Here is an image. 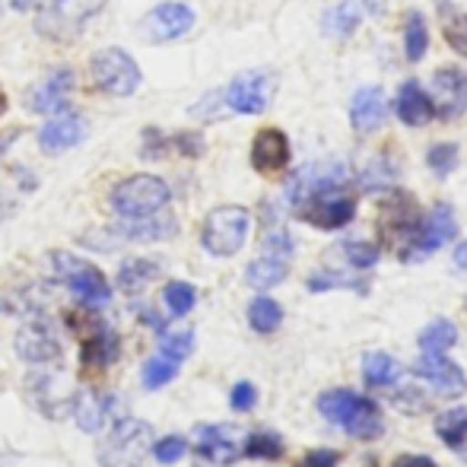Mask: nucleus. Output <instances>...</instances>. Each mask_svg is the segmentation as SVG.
<instances>
[{
  "instance_id": "79ce46f5",
  "label": "nucleus",
  "mask_w": 467,
  "mask_h": 467,
  "mask_svg": "<svg viewBox=\"0 0 467 467\" xmlns=\"http://www.w3.org/2000/svg\"><path fill=\"white\" fill-rule=\"evenodd\" d=\"M254 404H258V388H254L252 381H239V385L233 388V394H229V407H233L235 413H248Z\"/></svg>"
},
{
  "instance_id": "3c124183",
  "label": "nucleus",
  "mask_w": 467,
  "mask_h": 467,
  "mask_svg": "<svg viewBox=\"0 0 467 467\" xmlns=\"http://www.w3.org/2000/svg\"><path fill=\"white\" fill-rule=\"evenodd\" d=\"M0 6H4V4H0Z\"/></svg>"
},
{
  "instance_id": "aec40b11",
  "label": "nucleus",
  "mask_w": 467,
  "mask_h": 467,
  "mask_svg": "<svg viewBox=\"0 0 467 467\" xmlns=\"http://www.w3.org/2000/svg\"><path fill=\"white\" fill-rule=\"evenodd\" d=\"M388 118V99L381 87H363L350 99V124L357 134H375Z\"/></svg>"
},
{
  "instance_id": "c756f323",
  "label": "nucleus",
  "mask_w": 467,
  "mask_h": 467,
  "mask_svg": "<svg viewBox=\"0 0 467 467\" xmlns=\"http://www.w3.org/2000/svg\"><path fill=\"white\" fill-rule=\"evenodd\" d=\"M426 48H430V29H426V19L420 10H410L404 19V55L407 61H423Z\"/></svg>"
},
{
  "instance_id": "4be33fe9",
  "label": "nucleus",
  "mask_w": 467,
  "mask_h": 467,
  "mask_svg": "<svg viewBox=\"0 0 467 467\" xmlns=\"http://www.w3.org/2000/svg\"><path fill=\"white\" fill-rule=\"evenodd\" d=\"M118 353H121V340H118V334L111 331L109 325H96L80 347V363L87 366V369H105V366L115 363Z\"/></svg>"
},
{
  "instance_id": "393cba45",
  "label": "nucleus",
  "mask_w": 467,
  "mask_h": 467,
  "mask_svg": "<svg viewBox=\"0 0 467 467\" xmlns=\"http://www.w3.org/2000/svg\"><path fill=\"white\" fill-rule=\"evenodd\" d=\"M289 277V261H283V258H274V254H258V258L252 261V265L245 267V280H248V286H254V289H274V286H280L283 280Z\"/></svg>"
},
{
  "instance_id": "ea45409f",
  "label": "nucleus",
  "mask_w": 467,
  "mask_h": 467,
  "mask_svg": "<svg viewBox=\"0 0 467 467\" xmlns=\"http://www.w3.org/2000/svg\"><path fill=\"white\" fill-rule=\"evenodd\" d=\"M172 153V140L162 134L160 128H147L143 130V147H140V156L143 160H166Z\"/></svg>"
},
{
  "instance_id": "412c9836",
  "label": "nucleus",
  "mask_w": 467,
  "mask_h": 467,
  "mask_svg": "<svg viewBox=\"0 0 467 467\" xmlns=\"http://www.w3.org/2000/svg\"><path fill=\"white\" fill-rule=\"evenodd\" d=\"M394 111H398V118L407 128H423V124H430L432 118H436V105H432L430 93H426L417 80H407L404 87L398 89Z\"/></svg>"
},
{
  "instance_id": "7ed1b4c3",
  "label": "nucleus",
  "mask_w": 467,
  "mask_h": 467,
  "mask_svg": "<svg viewBox=\"0 0 467 467\" xmlns=\"http://www.w3.org/2000/svg\"><path fill=\"white\" fill-rule=\"evenodd\" d=\"M172 201V188L160 175H130L121 179L111 188V207L121 220H143V216H156L169 207Z\"/></svg>"
},
{
  "instance_id": "b1692460",
  "label": "nucleus",
  "mask_w": 467,
  "mask_h": 467,
  "mask_svg": "<svg viewBox=\"0 0 467 467\" xmlns=\"http://www.w3.org/2000/svg\"><path fill=\"white\" fill-rule=\"evenodd\" d=\"M436 436L467 462V407H451L436 417Z\"/></svg>"
},
{
  "instance_id": "9b49d317",
  "label": "nucleus",
  "mask_w": 467,
  "mask_h": 467,
  "mask_svg": "<svg viewBox=\"0 0 467 467\" xmlns=\"http://www.w3.org/2000/svg\"><path fill=\"white\" fill-rule=\"evenodd\" d=\"M13 347H16V357L29 366L57 363L64 353L61 334H57V327L51 325L48 318H42V315H36V318H29L23 327H19Z\"/></svg>"
},
{
  "instance_id": "f257e3e1",
  "label": "nucleus",
  "mask_w": 467,
  "mask_h": 467,
  "mask_svg": "<svg viewBox=\"0 0 467 467\" xmlns=\"http://www.w3.org/2000/svg\"><path fill=\"white\" fill-rule=\"evenodd\" d=\"M318 413L325 420H331L337 430H344L347 436L366 439V442H369V439H379L381 430H385V420H381L379 404L357 391H347V388H334V391L321 394Z\"/></svg>"
},
{
  "instance_id": "f8f14e48",
  "label": "nucleus",
  "mask_w": 467,
  "mask_h": 467,
  "mask_svg": "<svg viewBox=\"0 0 467 467\" xmlns=\"http://www.w3.org/2000/svg\"><path fill=\"white\" fill-rule=\"evenodd\" d=\"M458 235V220H455V210L449 203H436L430 213L420 220L417 235H413L410 248H407L404 261H426L430 254H436L442 245H449L451 239Z\"/></svg>"
},
{
  "instance_id": "c85d7f7f",
  "label": "nucleus",
  "mask_w": 467,
  "mask_h": 467,
  "mask_svg": "<svg viewBox=\"0 0 467 467\" xmlns=\"http://www.w3.org/2000/svg\"><path fill=\"white\" fill-rule=\"evenodd\" d=\"M156 277H160V265L150 258H130L121 265V271H118V286L124 289V293H140L143 286H150Z\"/></svg>"
},
{
  "instance_id": "72a5a7b5",
  "label": "nucleus",
  "mask_w": 467,
  "mask_h": 467,
  "mask_svg": "<svg viewBox=\"0 0 467 467\" xmlns=\"http://www.w3.org/2000/svg\"><path fill=\"white\" fill-rule=\"evenodd\" d=\"M242 455L245 458H261V462H277L283 458V439L277 432H252V436L245 439V445H242Z\"/></svg>"
},
{
  "instance_id": "8fccbe9b",
  "label": "nucleus",
  "mask_w": 467,
  "mask_h": 467,
  "mask_svg": "<svg viewBox=\"0 0 467 467\" xmlns=\"http://www.w3.org/2000/svg\"><path fill=\"white\" fill-rule=\"evenodd\" d=\"M6 109H10V99H6V93H4V87H0V118L6 115Z\"/></svg>"
},
{
  "instance_id": "a18cd8bd",
  "label": "nucleus",
  "mask_w": 467,
  "mask_h": 467,
  "mask_svg": "<svg viewBox=\"0 0 467 467\" xmlns=\"http://www.w3.org/2000/svg\"><path fill=\"white\" fill-rule=\"evenodd\" d=\"M394 467H439V464L426 455H400L398 462H394Z\"/></svg>"
},
{
  "instance_id": "a211bd4d",
  "label": "nucleus",
  "mask_w": 467,
  "mask_h": 467,
  "mask_svg": "<svg viewBox=\"0 0 467 467\" xmlns=\"http://www.w3.org/2000/svg\"><path fill=\"white\" fill-rule=\"evenodd\" d=\"M289 137L280 128H261L252 140V166L261 175H274L289 166Z\"/></svg>"
},
{
  "instance_id": "dca6fc26",
  "label": "nucleus",
  "mask_w": 467,
  "mask_h": 467,
  "mask_svg": "<svg viewBox=\"0 0 467 467\" xmlns=\"http://www.w3.org/2000/svg\"><path fill=\"white\" fill-rule=\"evenodd\" d=\"M413 375L423 381H430L432 388H436V394H442V398H462L467 391V375L458 363H451L449 353L445 357H420L417 363H413Z\"/></svg>"
},
{
  "instance_id": "e433bc0d",
  "label": "nucleus",
  "mask_w": 467,
  "mask_h": 467,
  "mask_svg": "<svg viewBox=\"0 0 467 467\" xmlns=\"http://www.w3.org/2000/svg\"><path fill=\"white\" fill-rule=\"evenodd\" d=\"M458 143H449V140H442V143H432L430 147V153H426V166L432 169V175L436 179H449L451 172L458 169Z\"/></svg>"
},
{
  "instance_id": "ddd939ff",
  "label": "nucleus",
  "mask_w": 467,
  "mask_h": 467,
  "mask_svg": "<svg viewBox=\"0 0 467 467\" xmlns=\"http://www.w3.org/2000/svg\"><path fill=\"white\" fill-rule=\"evenodd\" d=\"M70 413L83 432H102L105 426H115L121 420V400L102 388H80L70 400Z\"/></svg>"
},
{
  "instance_id": "a878e982",
  "label": "nucleus",
  "mask_w": 467,
  "mask_h": 467,
  "mask_svg": "<svg viewBox=\"0 0 467 467\" xmlns=\"http://www.w3.org/2000/svg\"><path fill=\"white\" fill-rule=\"evenodd\" d=\"M400 375H404L400 363L394 357H388V353L375 350L363 357V379L369 388H391L400 381Z\"/></svg>"
},
{
  "instance_id": "6e6552de",
  "label": "nucleus",
  "mask_w": 467,
  "mask_h": 467,
  "mask_svg": "<svg viewBox=\"0 0 467 467\" xmlns=\"http://www.w3.org/2000/svg\"><path fill=\"white\" fill-rule=\"evenodd\" d=\"M197 16L188 4L182 0H166V4H156L153 10H147L137 19V38L147 45H169L185 38L194 29Z\"/></svg>"
},
{
  "instance_id": "473e14b6",
  "label": "nucleus",
  "mask_w": 467,
  "mask_h": 467,
  "mask_svg": "<svg viewBox=\"0 0 467 467\" xmlns=\"http://www.w3.org/2000/svg\"><path fill=\"white\" fill-rule=\"evenodd\" d=\"M160 353L175 363H185V359L194 353V331L191 327H175V331H160Z\"/></svg>"
},
{
  "instance_id": "58836bf2",
  "label": "nucleus",
  "mask_w": 467,
  "mask_h": 467,
  "mask_svg": "<svg viewBox=\"0 0 467 467\" xmlns=\"http://www.w3.org/2000/svg\"><path fill=\"white\" fill-rule=\"evenodd\" d=\"M150 455H156L160 464H179L182 458L188 455V442L182 436H162L153 442V451H150Z\"/></svg>"
},
{
  "instance_id": "09e8293b",
  "label": "nucleus",
  "mask_w": 467,
  "mask_h": 467,
  "mask_svg": "<svg viewBox=\"0 0 467 467\" xmlns=\"http://www.w3.org/2000/svg\"><path fill=\"white\" fill-rule=\"evenodd\" d=\"M10 213H13V203H10V197H6L4 191H0V223H4Z\"/></svg>"
},
{
  "instance_id": "4468645a",
  "label": "nucleus",
  "mask_w": 467,
  "mask_h": 467,
  "mask_svg": "<svg viewBox=\"0 0 467 467\" xmlns=\"http://www.w3.org/2000/svg\"><path fill=\"white\" fill-rule=\"evenodd\" d=\"M432 105H436V118L442 121H458L467 111V74L455 64H445L432 74Z\"/></svg>"
},
{
  "instance_id": "423d86ee",
  "label": "nucleus",
  "mask_w": 467,
  "mask_h": 467,
  "mask_svg": "<svg viewBox=\"0 0 467 467\" xmlns=\"http://www.w3.org/2000/svg\"><path fill=\"white\" fill-rule=\"evenodd\" d=\"M89 77H93L96 89H102V93L111 99L134 96L143 83L140 64H137L124 48H118V45L96 51L93 61H89Z\"/></svg>"
},
{
  "instance_id": "2f4dec72",
  "label": "nucleus",
  "mask_w": 467,
  "mask_h": 467,
  "mask_svg": "<svg viewBox=\"0 0 467 467\" xmlns=\"http://www.w3.org/2000/svg\"><path fill=\"white\" fill-rule=\"evenodd\" d=\"M394 182H398V172H394L391 160L388 156H375V160L369 162V166L359 172V188L363 191H391Z\"/></svg>"
},
{
  "instance_id": "de8ad7c7",
  "label": "nucleus",
  "mask_w": 467,
  "mask_h": 467,
  "mask_svg": "<svg viewBox=\"0 0 467 467\" xmlns=\"http://www.w3.org/2000/svg\"><path fill=\"white\" fill-rule=\"evenodd\" d=\"M451 258H455V267H458V271L467 274V239L455 248V254H451Z\"/></svg>"
},
{
  "instance_id": "c9c22d12",
  "label": "nucleus",
  "mask_w": 467,
  "mask_h": 467,
  "mask_svg": "<svg viewBox=\"0 0 467 467\" xmlns=\"http://www.w3.org/2000/svg\"><path fill=\"white\" fill-rule=\"evenodd\" d=\"M340 254L347 258V265L353 267V271H369V267L379 265L381 258V248L375 245V242H363V239H350L340 245Z\"/></svg>"
},
{
  "instance_id": "20e7f679",
  "label": "nucleus",
  "mask_w": 467,
  "mask_h": 467,
  "mask_svg": "<svg viewBox=\"0 0 467 467\" xmlns=\"http://www.w3.org/2000/svg\"><path fill=\"white\" fill-rule=\"evenodd\" d=\"M248 233H252V213L239 203H223L210 210L203 220L201 245L213 258H233L248 242Z\"/></svg>"
},
{
  "instance_id": "6ab92c4d",
  "label": "nucleus",
  "mask_w": 467,
  "mask_h": 467,
  "mask_svg": "<svg viewBox=\"0 0 467 467\" xmlns=\"http://www.w3.org/2000/svg\"><path fill=\"white\" fill-rule=\"evenodd\" d=\"M197 439V455L207 458L210 464H233L242 455L239 430L233 426H201L194 432Z\"/></svg>"
},
{
  "instance_id": "2eb2a0df",
  "label": "nucleus",
  "mask_w": 467,
  "mask_h": 467,
  "mask_svg": "<svg viewBox=\"0 0 467 467\" xmlns=\"http://www.w3.org/2000/svg\"><path fill=\"white\" fill-rule=\"evenodd\" d=\"M77 80H74V70L70 67H61L55 70L51 77H45L32 96H26V109L36 111V115H64L70 111V93H74Z\"/></svg>"
},
{
  "instance_id": "bb28decb",
  "label": "nucleus",
  "mask_w": 467,
  "mask_h": 467,
  "mask_svg": "<svg viewBox=\"0 0 467 467\" xmlns=\"http://www.w3.org/2000/svg\"><path fill=\"white\" fill-rule=\"evenodd\" d=\"M417 340H420V350H423L426 357H445V353L458 344V327H455V321L436 318L420 331Z\"/></svg>"
},
{
  "instance_id": "49530a36",
  "label": "nucleus",
  "mask_w": 467,
  "mask_h": 467,
  "mask_svg": "<svg viewBox=\"0 0 467 467\" xmlns=\"http://www.w3.org/2000/svg\"><path fill=\"white\" fill-rule=\"evenodd\" d=\"M10 6L16 13H36L42 10V0H10Z\"/></svg>"
},
{
  "instance_id": "4c0bfd02",
  "label": "nucleus",
  "mask_w": 467,
  "mask_h": 467,
  "mask_svg": "<svg viewBox=\"0 0 467 467\" xmlns=\"http://www.w3.org/2000/svg\"><path fill=\"white\" fill-rule=\"evenodd\" d=\"M175 375H179V363L160 353V357H153V359H147V363H143L140 379H143V388L156 391V388H166L169 381L175 379Z\"/></svg>"
},
{
  "instance_id": "7c9ffc66",
  "label": "nucleus",
  "mask_w": 467,
  "mask_h": 467,
  "mask_svg": "<svg viewBox=\"0 0 467 467\" xmlns=\"http://www.w3.org/2000/svg\"><path fill=\"white\" fill-rule=\"evenodd\" d=\"M283 321V308L277 299L271 296H254L252 306H248V325L258 334H274Z\"/></svg>"
},
{
  "instance_id": "a19ab883",
  "label": "nucleus",
  "mask_w": 467,
  "mask_h": 467,
  "mask_svg": "<svg viewBox=\"0 0 467 467\" xmlns=\"http://www.w3.org/2000/svg\"><path fill=\"white\" fill-rule=\"evenodd\" d=\"M334 286H353V289H359V293L366 289L359 280L340 277V274H331V271H321V274H312V277H308V289H312V293H325V289H334Z\"/></svg>"
},
{
  "instance_id": "9d476101",
  "label": "nucleus",
  "mask_w": 467,
  "mask_h": 467,
  "mask_svg": "<svg viewBox=\"0 0 467 467\" xmlns=\"http://www.w3.org/2000/svg\"><path fill=\"white\" fill-rule=\"evenodd\" d=\"M274 93H277V80L271 70H245L223 89V102L233 115H261L271 105Z\"/></svg>"
},
{
  "instance_id": "cd10ccee",
  "label": "nucleus",
  "mask_w": 467,
  "mask_h": 467,
  "mask_svg": "<svg viewBox=\"0 0 467 467\" xmlns=\"http://www.w3.org/2000/svg\"><path fill=\"white\" fill-rule=\"evenodd\" d=\"M439 26H442V36L449 42V48L467 57V10L445 0V4H439Z\"/></svg>"
},
{
  "instance_id": "5701e85b",
  "label": "nucleus",
  "mask_w": 467,
  "mask_h": 467,
  "mask_svg": "<svg viewBox=\"0 0 467 467\" xmlns=\"http://www.w3.org/2000/svg\"><path fill=\"white\" fill-rule=\"evenodd\" d=\"M359 19H363V10H359L357 0H340V4H331L325 10L321 32L331 38H350L359 29Z\"/></svg>"
},
{
  "instance_id": "f3484780",
  "label": "nucleus",
  "mask_w": 467,
  "mask_h": 467,
  "mask_svg": "<svg viewBox=\"0 0 467 467\" xmlns=\"http://www.w3.org/2000/svg\"><path fill=\"white\" fill-rule=\"evenodd\" d=\"M83 137H87V121L70 115V111H64V115H51L48 121H45V128L38 130V147L48 156H61V153H67V150L80 147Z\"/></svg>"
},
{
  "instance_id": "39448f33",
  "label": "nucleus",
  "mask_w": 467,
  "mask_h": 467,
  "mask_svg": "<svg viewBox=\"0 0 467 467\" xmlns=\"http://www.w3.org/2000/svg\"><path fill=\"white\" fill-rule=\"evenodd\" d=\"M423 220V210L417 207L410 194L404 191H388V197L379 207V235L400 261H404L407 248H410L413 235H417V226Z\"/></svg>"
},
{
  "instance_id": "0eeeda50",
  "label": "nucleus",
  "mask_w": 467,
  "mask_h": 467,
  "mask_svg": "<svg viewBox=\"0 0 467 467\" xmlns=\"http://www.w3.org/2000/svg\"><path fill=\"white\" fill-rule=\"evenodd\" d=\"M51 271L83 306H109L111 283L105 280V274L96 265H89V261L77 258L70 252H55L51 254Z\"/></svg>"
},
{
  "instance_id": "1a4fd4ad",
  "label": "nucleus",
  "mask_w": 467,
  "mask_h": 467,
  "mask_svg": "<svg viewBox=\"0 0 467 467\" xmlns=\"http://www.w3.org/2000/svg\"><path fill=\"white\" fill-rule=\"evenodd\" d=\"M296 216H302V220L312 223V226L334 233V229H344L347 223L357 216V197L347 191V185H331L308 197V201L296 210Z\"/></svg>"
},
{
  "instance_id": "c03bdc74",
  "label": "nucleus",
  "mask_w": 467,
  "mask_h": 467,
  "mask_svg": "<svg viewBox=\"0 0 467 467\" xmlns=\"http://www.w3.org/2000/svg\"><path fill=\"white\" fill-rule=\"evenodd\" d=\"M337 464H340V455L331 449H312L299 462V467H337Z\"/></svg>"
},
{
  "instance_id": "f704fd0d",
  "label": "nucleus",
  "mask_w": 467,
  "mask_h": 467,
  "mask_svg": "<svg viewBox=\"0 0 467 467\" xmlns=\"http://www.w3.org/2000/svg\"><path fill=\"white\" fill-rule=\"evenodd\" d=\"M162 302H166L169 315H175V318H185V315L194 308L197 302V289L191 286L185 280H172L166 283V289H162Z\"/></svg>"
},
{
  "instance_id": "37998d69",
  "label": "nucleus",
  "mask_w": 467,
  "mask_h": 467,
  "mask_svg": "<svg viewBox=\"0 0 467 467\" xmlns=\"http://www.w3.org/2000/svg\"><path fill=\"white\" fill-rule=\"evenodd\" d=\"M169 140H172V150H179V153L188 156V160H197V156L203 153V147H207L197 130H182V134L169 137Z\"/></svg>"
},
{
  "instance_id": "f03ea898",
  "label": "nucleus",
  "mask_w": 467,
  "mask_h": 467,
  "mask_svg": "<svg viewBox=\"0 0 467 467\" xmlns=\"http://www.w3.org/2000/svg\"><path fill=\"white\" fill-rule=\"evenodd\" d=\"M153 426L147 420L121 417L115 426H109V436L102 439L96 451L99 467H140L153 451Z\"/></svg>"
}]
</instances>
